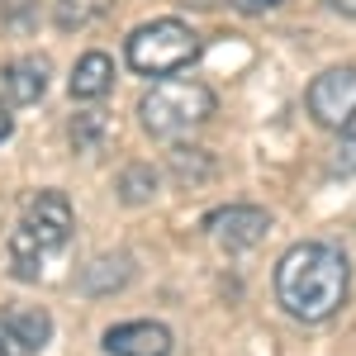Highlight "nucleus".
Returning <instances> with one entry per match:
<instances>
[{
    "instance_id": "obj_1",
    "label": "nucleus",
    "mask_w": 356,
    "mask_h": 356,
    "mask_svg": "<svg viewBox=\"0 0 356 356\" xmlns=\"http://www.w3.org/2000/svg\"><path fill=\"white\" fill-rule=\"evenodd\" d=\"M352 261L332 243H295L275 261V300L300 323H323L347 304Z\"/></svg>"
},
{
    "instance_id": "obj_2",
    "label": "nucleus",
    "mask_w": 356,
    "mask_h": 356,
    "mask_svg": "<svg viewBox=\"0 0 356 356\" xmlns=\"http://www.w3.org/2000/svg\"><path fill=\"white\" fill-rule=\"evenodd\" d=\"M72 223H76V214H72V200L62 191L33 195L24 219L10 233V271H15V280H38L48 271V261L72 243Z\"/></svg>"
},
{
    "instance_id": "obj_3",
    "label": "nucleus",
    "mask_w": 356,
    "mask_h": 356,
    "mask_svg": "<svg viewBox=\"0 0 356 356\" xmlns=\"http://www.w3.org/2000/svg\"><path fill=\"white\" fill-rule=\"evenodd\" d=\"M214 114V90L186 76H162L143 100H138V119L152 138H181L200 129Z\"/></svg>"
},
{
    "instance_id": "obj_4",
    "label": "nucleus",
    "mask_w": 356,
    "mask_h": 356,
    "mask_svg": "<svg viewBox=\"0 0 356 356\" xmlns=\"http://www.w3.org/2000/svg\"><path fill=\"white\" fill-rule=\"evenodd\" d=\"M200 57V33L181 19H152L129 33V67L138 76H176Z\"/></svg>"
},
{
    "instance_id": "obj_5",
    "label": "nucleus",
    "mask_w": 356,
    "mask_h": 356,
    "mask_svg": "<svg viewBox=\"0 0 356 356\" xmlns=\"http://www.w3.org/2000/svg\"><path fill=\"white\" fill-rule=\"evenodd\" d=\"M304 105L314 114L318 129H352L356 124V67H328L323 76H314Z\"/></svg>"
},
{
    "instance_id": "obj_6",
    "label": "nucleus",
    "mask_w": 356,
    "mask_h": 356,
    "mask_svg": "<svg viewBox=\"0 0 356 356\" xmlns=\"http://www.w3.org/2000/svg\"><path fill=\"white\" fill-rule=\"evenodd\" d=\"M204 233L228 252H247V247H257L271 233V214L257 209V204H228V209L204 214Z\"/></svg>"
},
{
    "instance_id": "obj_7",
    "label": "nucleus",
    "mask_w": 356,
    "mask_h": 356,
    "mask_svg": "<svg viewBox=\"0 0 356 356\" xmlns=\"http://www.w3.org/2000/svg\"><path fill=\"white\" fill-rule=\"evenodd\" d=\"M100 347L110 356H171V328L166 323H152V318L114 323Z\"/></svg>"
},
{
    "instance_id": "obj_8",
    "label": "nucleus",
    "mask_w": 356,
    "mask_h": 356,
    "mask_svg": "<svg viewBox=\"0 0 356 356\" xmlns=\"http://www.w3.org/2000/svg\"><path fill=\"white\" fill-rule=\"evenodd\" d=\"M0 90L10 105H38L48 90V57H15L0 72Z\"/></svg>"
},
{
    "instance_id": "obj_9",
    "label": "nucleus",
    "mask_w": 356,
    "mask_h": 356,
    "mask_svg": "<svg viewBox=\"0 0 356 356\" xmlns=\"http://www.w3.org/2000/svg\"><path fill=\"white\" fill-rule=\"evenodd\" d=\"M110 86H114V62L105 53H86L72 67L67 90H72V100H100V95H110Z\"/></svg>"
},
{
    "instance_id": "obj_10",
    "label": "nucleus",
    "mask_w": 356,
    "mask_h": 356,
    "mask_svg": "<svg viewBox=\"0 0 356 356\" xmlns=\"http://www.w3.org/2000/svg\"><path fill=\"white\" fill-rule=\"evenodd\" d=\"M166 162H171V176H176L181 186H204V181L214 176V157H209L204 147H186V143H176V147L166 152Z\"/></svg>"
},
{
    "instance_id": "obj_11",
    "label": "nucleus",
    "mask_w": 356,
    "mask_h": 356,
    "mask_svg": "<svg viewBox=\"0 0 356 356\" xmlns=\"http://www.w3.org/2000/svg\"><path fill=\"white\" fill-rule=\"evenodd\" d=\"M129 257H100V261H90L81 275V285L90 290V295H110V290H119L124 280H129Z\"/></svg>"
},
{
    "instance_id": "obj_12",
    "label": "nucleus",
    "mask_w": 356,
    "mask_h": 356,
    "mask_svg": "<svg viewBox=\"0 0 356 356\" xmlns=\"http://www.w3.org/2000/svg\"><path fill=\"white\" fill-rule=\"evenodd\" d=\"M152 195H157V171L147 162L124 166V176H119V200H124V204H147Z\"/></svg>"
},
{
    "instance_id": "obj_13",
    "label": "nucleus",
    "mask_w": 356,
    "mask_h": 356,
    "mask_svg": "<svg viewBox=\"0 0 356 356\" xmlns=\"http://www.w3.org/2000/svg\"><path fill=\"white\" fill-rule=\"evenodd\" d=\"M114 10V0H57V24L62 29H86L95 19H105Z\"/></svg>"
},
{
    "instance_id": "obj_14",
    "label": "nucleus",
    "mask_w": 356,
    "mask_h": 356,
    "mask_svg": "<svg viewBox=\"0 0 356 356\" xmlns=\"http://www.w3.org/2000/svg\"><path fill=\"white\" fill-rule=\"evenodd\" d=\"M100 134H105V114L86 110L72 119V143H76V152H90L95 143H100Z\"/></svg>"
},
{
    "instance_id": "obj_15",
    "label": "nucleus",
    "mask_w": 356,
    "mask_h": 356,
    "mask_svg": "<svg viewBox=\"0 0 356 356\" xmlns=\"http://www.w3.org/2000/svg\"><path fill=\"white\" fill-rule=\"evenodd\" d=\"M0 356H33L29 337L19 332V323H15V314H5V318H0Z\"/></svg>"
},
{
    "instance_id": "obj_16",
    "label": "nucleus",
    "mask_w": 356,
    "mask_h": 356,
    "mask_svg": "<svg viewBox=\"0 0 356 356\" xmlns=\"http://www.w3.org/2000/svg\"><path fill=\"white\" fill-rule=\"evenodd\" d=\"M233 10H243V15H266V10H280V5H290V0H228Z\"/></svg>"
},
{
    "instance_id": "obj_17",
    "label": "nucleus",
    "mask_w": 356,
    "mask_h": 356,
    "mask_svg": "<svg viewBox=\"0 0 356 356\" xmlns=\"http://www.w3.org/2000/svg\"><path fill=\"white\" fill-rule=\"evenodd\" d=\"M332 15H342V19H356V0H323Z\"/></svg>"
},
{
    "instance_id": "obj_18",
    "label": "nucleus",
    "mask_w": 356,
    "mask_h": 356,
    "mask_svg": "<svg viewBox=\"0 0 356 356\" xmlns=\"http://www.w3.org/2000/svg\"><path fill=\"white\" fill-rule=\"evenodd\" d=\"M10 134H15V119H10V110H5V105H0V143H5Z\"/></svg>"
}]
</instances>
